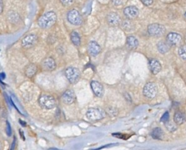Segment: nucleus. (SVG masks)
Listing matches in <instances>:
<instances>
[{"label":"nucleus","instance_id":"5","mask_svg":"<svg viewBox=\"0 0 186 150\" xmlns=\"http://www.w3.org/2000/svg\"><path fill=\"white\" fill-rule=\"evenodd\" d=\"M143 93H144V96H146L148 99H153L156 96L157 93H158V88H157V85L154 83H148L145 85L144 90H143Z\"/></svg>","mask_w":186,"mask_h":150},{"label":"nucleus","instance_id":"26","mask_svg":"<svg viewBox=\"0 0 186 150\" xmlns=\"http://www.w3.org/2000/svg\"><path fill=\"white\" fill-rule=\"evenodd\" d=\"M168 120H169V113L168 112H166L160 119V122L166 123V122H168Z\"/></svg>","mask_w":186,"mask_h":150},{"label":"nucleus","instance_id":"11","mask_svg":"<svg viewBox=\"0 0 186 150\" xmlns=\"http://www.w3.org/2000/svg\"><path fill=\"white\" fill-rule=\"evenodd\" d=\"M124 14L127 19H133L138 16L139 10L135 6H128L124 8Z\"/></svg>","mask_w":186,"mask_h":150},{"label":"nucleus","instance_id":"10","mask_svg":"<svg viewBox=\"0 0 186 150\" xmlns=\"http://www.w3.org/2000/svg\"><path fill=\"white\" fill-rule=\"evenodd\" d=\"M91 87L94 94L98 97H102L104 94L103 85L96 80H92L91 83Z\"/></svg>","mask_w":186,"mask_h":150},{"label":"nucleus","instance_id":"4","mask_svg":"<svg viewBox=\"0 0 186 150\" xmlns=\"http://www.w3.org/2000/svg\"><path fill=\"white\" fill-rule=\"evenodd\" d=\"M67 19L71 25L79 26L83 23V17L78 10L72 9L67 13Z\"/></svg>","mask_w":186,"mask_h":150},{"label":"nucleus","instance_id":"25","mask_svg":"<svg viewBox=\"0 0 186 150\" xmlns=\"http://www.w3.org/2000/svg\"><path fill=\"white\" fill-rule=\"evenodd\" d=\"M166 127L168 129V130H169L170 132H174L177 130V126L173 125L171 122H166Z\"/></svg>","mask_w":186,"mask_h":150},{"label":"nucleus","instance_id":"24","mask_svg":"<svg viewBox=\"0 0 186 150\" xmlns=\"http://www.w3.org/2000/svg\"><path fill=\"white\" fill-rule=\"evenodd\" d=\"M106 112L107 113V114H109L111 116H115L117 115V113H118L117 110L112 107H108L107 108H106Z\"/></svg>","mask_w":186,"mask_h":150},{"label":"nucleus","instance_id":"35","mask_svg":"<svg viewBox=\"0 0 186 150\" xmlns=\"http://www.w3.org/2000/svg\"><path fill=\"white\" fill-rule=\"evenodd\" d=\"M19 122H20V124H21V125H22V126H23V127H25V126H26V123H25H25H24L23 121H22V120H21V119H20V120H19Z\"/></svg>","mask_w":186,"mask_h":150},{"label":"nucleus","instance_id":"31","mask_svg":"<svg viewBox=\"0 0 186 150\" xmlns=\"http://www.w3.org/2000/svg\"><path fill=\"white\" fill-rule=\"evenodd\" d=\"M16 144V137H14L13 141L12 143H11V146H10V150H14V149H15Z\"/></svg>","mask_w":186,"mask_h":150},{"label":"nucleus","instance_id":"21","mask_svg":"<svg viewBox=\"0 0 186 150\" xmlns=\"http://www.w3.org/2000/svg\"><path fill=\"white\" fill-rule=\"evenodd\" d=\"M71 41L74 46H79L81 43V39L79 33L76 31H73L71 34Z\"/></svg>","mask_w":186,"mask_h":150},{"label":"nucleus","instance_id":"30","mask_svg":"<svg viewBox=\"0 0 186 150\" xmlns=\"http://www.w3.org/2000/svg\"><path fill=\"white\" fill-rule=\"evenodd\" d=\"M112 3L115 6H119L122 4V0H112Z\"/></svg>","mask_w":186,"mask_h":150},{"label":"nucleus","instance_id":"20","mask_svg":"<svg viewBox=\"0 0 186 150\" xmlns=\"http://www.w3.org/2000/svg\"><path fill=\"white\" fill-rule=\"evenodd\" d=\"M157 47H158V51L161 54H165V53H166L169 50V44H168V43L160 41L157 44Z\"/></svg>","mask_w":186,"mask_h":150},{"label":"nucleus","instance_id":"28","mask_svg":"<svg viewBox=\"0 0 186 150\" xmlns=\"http://www.w3.org/2000/svg\"><path fill=\"white\" fill-rule=\"evenodd\" d=\"M60 1L64 6H69L73 4L74 0H60Z\"/></svg>","mask_w":186,"mask_h":150},{"label":"nucleus","instance_id":"8","mask_svg":"<svg viewBox=\"0 0 186 150\" xmlns=\"http://www.w3.org/2000/svg\"><path fill=\"white\" fill-rule=\"evenodd\" d=\"M38 37L35 34H30V35H27L26 37L22 39V46L26 49H30V48L33 47L35 45L38 43Z\"/></svg>","mask_w":186,"mask_h":150},{"label":"nucleus","instance_id":"36","mask_svg":"<svg viewBox=\"0 0 186 150\" xmlns=\"http://www.w3.org/2000/svg\"><path fill=\"white\" fill-rule=\"evenodd\" d=\"M48 150H60V149H57V148H50V149H49Z\"/></svg>","mask_w":186,"mask_h":150},{"label":"nucleus","instance_id":"19","mask_svg":"<svg viewBox=\"0 0 186 150\" xmlns=\"http://www.w3.org/2000/svg\"><path fill=\"white\" fill-rule=\"evenodd\" d=\"M174 122H175L177 125H182V124L186 121L185 114H184L183 113L181 112H177L175 114H174Z\"/></svg>","mask_w":186,"mask_h":150},{"label":"nucleus","instance_id":"38","mask_svg":"<svg viewBox=\"0 0 186 150\" xmlns=\"http://www.w3.org/2000/svg\"><path fill=\"white\" fill-rule=\"evenodd\" d=\"M185 43H186V36H185Z\"/></svg>","mask_w":186,"mask_h":150},{"label":"nucleus","instance_id":"1","mask_svg":"<svg viewBox=\"0 0 186 150\" xmlns=\"http://www.w3.org/2000/svg\"><path fill=\"white\" fill-rule=\"evenodd\" d=\"M57 21V15L54 11H49L41 16L38 20V25L43 29H49L52 27Z\"/></svg>","mask_w":186,"mask_h":150},{"label":"nucleus","instance_id":"16","mask_svg":"<svg viewBox=\"0 0 186 150\" xmlns=\"http://www.w3.org/2000/svg\"><path fill=\"white\" fill-rule=\"evenodd\" d=\"M150 69L152 74L157 75L161 71V65L156 59H152L150 61Z\"/></svg>","mask_w":186,"mask_h":150},{"label":"nucleus","instance_id":"14","mask_svg":"<svg viewBox=\"0 0 186 150\" xmlns=\"http://www.w3.org/2000/svg\"><path fill=\"white\" fill-rule=\"evenodd\" d=\"M166 39L169 45H177L180 43L182 37L177 33H170L168 34Z\"/></svg>","mask_w":186,"mask_h":150},{"label":"nucleus","instance_id":"2","mask_svg":"<svg viewBox=\"0 0 186 150\" xmlns=\"http://www.w3.org/2000/svg\"><path fill=\"white\" fill-rule=\"evenodd\" d=\"M38 103L40 106L44 109H53L56 106V101L54 98L51 95L42 94L38 99Z\"/></svg>","mask_w":186,"mask_h":150},{"label":"nucleus","instance_id":"32","mask_svg":"<svg viewBox=\"0 0 186 150\" xmlns=\"http://www.w3.org/2000/svg\"><path fill=\"white\" fill-rule=\"evenodd\" d=\"M4 9V4H3V0H0V14L3 12Z\"/></svg>","mask_w":186,"mask_h":150},{"label":"nucleus","instance_id":"13","mask_svg":"<svg viewBox=\"0 0 186 150\" xmlns=\"http://www.w3.org/2000/svg\"><path fill=\"white\" fill-rule=\"evenodd\" d=\"M107 22L110 26H118L121 23V18L116 13H110L107 16Z\"/></svg>","mask_w":186,"mask_h":150},{"label":"nucleus","instance_id":"12","mask_svg":"<svg viewBox=\"0 0 186 150\" xmlns=\"http://www.w3.org/2000/svg\"><path fill=\"white\" fill-rule=\"evenodd\" d=\"M42 65L43 69L46 71H53L56 69V63L55 60L52 57H46L45 58L44 60L42 61Z\"/></svg>","mask_w":186,"mask_h":150},{"label":"nucleus","instance_id":"33","mask_svg":"<svg viewBox=\"0 0 186 150\" xmlns=\"http://www.w3.org/2000/svg\"><path fill=\"white\" fill-rule=\"evenodd\" d=\"M19 133H20V135H21V137H22V139H23L24 141H25V135H24L23 131H22V130H19Z\"/></svg>","mask_w":186,"mask_h":150},{"label":"nucleus","instance_id":"27","mask_svg":"<svg viewBox=\"0 0 186 150\" xmlns=\"http://www.w3.org/2000/svg\"><path fill=\"white\" fill-rule=\"evenodd\" d=\"M6 125H7V127H6V133H7L8 136H10L11 134H12V129H11V126L10 125L8 121L6 122Z\"/></svg>","mask_w":186,"mask_h":150},{"label":"nucleus","instance_id":"15","mask_svg":"<svg viewBox=\"0 0 186 150\" xmlns=\"http://www.w3.org/2000/svg\"><path fill=\"white\" fill-rule=\"evenodd\" d=\"M89 51L92 56H97L101 52V47L97 41H91L89 43Z\"/></svg>","mask_w":186,"mask_h":150},{"label":"nucleus","instance_id":"23","mask_svg":"<svg viewBox=\"0 0 186 150\" xmlns=\"http://www.w3.org/2000/svg\"><path fill=\"white\" fill-rule=\"evenodd\" d=\"M178 54L182 60H186V45L182 46L178 50Z\"/></svg>","mask_w":186,"mask_h":150},{"label":"nucleus","instance_id":"17","mask_svg":"<svg viewBox=\"0 0 186 150\" xmlns=\"http://www.w3.org/2000/svg\"><path fill=\"white\" fill-rule=\"evenodd\" d=\"M37 71H38V68H37L36 66L33 63H30L25 68V72L27 77L32 78V77H33L36 75Z\"/></svg>","mask_w":186,"mask_h":150},{"label":"nucleus","instance_id":"6","mask_svg":"<svg viewBox=\"0 0 186 150\" xmlns=\"http://www.w3.org/2000/svg\"><path fill=\"white\" fill-rule=\"evenodd\" d=\"M105 114L103 110L98 108H89L86 113V116L91 121H99L105 117Z\"/></svg>","mask_w":186,"mask_h":150},{"label":"nucleus","instance_id":"7","mask_svg":"<svg viewBox=\"0 0 186 150\" xmlns=\"http://www.w3.org/2000/svg\"><path fill=\"white\" fill-rule=\"evenodd\" d=\"M148 33L152 36H162L166 33V28L164 26L159 25V24H152V25H149Z\"/></svg>","mask_w":186,"mask_h":150},{"label":"nucleus","instance_id":"29","mask_svg":"<svg viewBox=\"0 0 186 150\" xmlns=\"http://www.w3.org/2000/svg\"><path fill=\"white\" fill-rule=\"evenodd\" d=\"M141 1L146 6H150L153 2V0H141Z\"/></svg>","mask_w":186,"mask_h":150},{"label":"nucleus","instance_id":"3","mask_svg":"<svg viewBox=\"0 0 186 150\" xmlns=\"http://www.w3.org/2000/svg\"><path fill=\"white\" fill-rule=\"evenodd\" d=\"M80 72L75 67H68L65 69V75L70 83L74 84L79 80L80 77Z\"/></svg>","mask_w":186,"mask_h":150},{"label":"nucleus","instance_id":"34","mask_svg":"<svg viewBox=\"0 0 186 150\" xmlns=\"http://www.w3.org/2000/svg\"><path fill=\"white\" fill-rule=\"evenodd\" d=\"M4 78H5V75H4V73L0 74V82H1V80H4Z\"/></svg>","mask_w":186,"mask_h":150},{"label":"nucleus","instance_id":"37","mask_svg":"<svg viewBox=\"0 0 186 150\" xmlns=\"http://www.w3.org/2000/svg\"><path fill=\"white\" fill-rule=\"evenodd\" d=\"M185 19H186V13H185Z\"/></svg>","mask_w":186,"mask_h":150},{"label":"nucleus","instance_id":"18","mask_svg":"<svg viewBox=\"0 0 186 150\" xmlns=\"http://www.w3.org/2000/svg\"><path fill=\"white\" fill-rule=\"evenodd\" d=\"M126 45L129 49H136L138 46V41L135 37L131 35V36L127 37V38H126Z\"/></svg>","mask_w":186,"mask_h":150},{"label":"nucleus","instance_id":"9","mask_svg":"<svg viewBox=\"0 0 186 150\" xmlns=\"http://www.w3.org/2000/svg\"><path fill=\"white\" fill-rule=\"evenodd\" d=\"M76 100V95L72 90H67L62 93V101L66 104H71Z\"/></svg>","mask_w":186,"mask_h":150},{"label":"nucleus","instance_id":"22","mask_svg":"<svg viewBox=\"0 0 186 150\" xmlns=\"http://www.w3.org/2000/svg\"><path fill=\"white\" fill-rule=\"evenodd\" d=\"M163 130L160 127H156V128H155L152 130L151 135H152V137L154 139H161L162 136H163Z\"/></svg>","mask_w":186,"mask_h":150}]
</instances>
